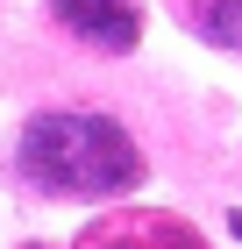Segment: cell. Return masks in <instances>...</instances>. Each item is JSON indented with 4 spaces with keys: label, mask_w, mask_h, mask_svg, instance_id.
<instances>
[{
    "label": "cell",
    "mask_w": 242,
    "mask_h": 249,
    "mask_svg": "<svg viewBox=\"0 0 242 249\" xmlns=\"http://www.w3.org/2000/svg\"><path fill=\"white\" fill-rule=\"evenodd\" d=\"M192 29L221 50H242V0H192Z\"/></svg>",
    "instance_id": "3"
},
{
    "label": "cell",
    "mask_w": 242,
    "mask_h": 249,
    "mask_svg": "<svg viewBox=\"0 0 242 249\" xmlns=\"http://www.w3.org/2000/svg\"><path fill=\"white\" fill-rule=\"evenodd\" d=\"M50 15L64 21L78 43L107 50V57H129V50H135V36H143L135 0H50Z\"/></svg>",
    "instance_id": "2"
},
{
    "label": "cell",
    "mask_w": 242,
    "mask_h": 249,
    "mask_svg": "<svg viewBox=\"0 0 242 249\" xmlns=\"http://www.w3.org/2000/svg\"><path fill=\"white\" fill-rule=\"evenodd\" d=\"M15 164L50 199H121L143 185V150L107 114H36L21 128Z\"/></svg>",
    "instance_id": "1"
},
{
    "label": "cell",
    "mask_w": 242,
    "mask_h": 249,
    "mask_svg": "<svg viewBox=\"0 0 242 249\" xmlns=\"http://www.w3.org/2000/svg\"><path fill=\"white\" fill-rule=\"evenodd\" d=\"M129 249H200V242H192V235L178 228V221H164V228H143Z\"/></svg>",
    "instance_id": "4"
}]
</instances>
